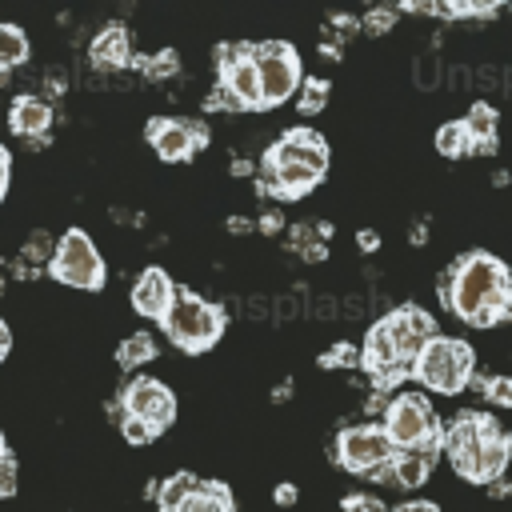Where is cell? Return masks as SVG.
<instances>
[{"mask_svg":"<svg viewBox=\"0 0 512 512\" xmlns=\"http://www.w3.org/2000/svg\"><path fill=\"white\" fill-rule=\"evenodd\" d=\"M384 324L392 328V340H396L400 360H404L408 368H412L416 356L428 348V340L440 336V332H436V320H432L424 308H416V304H400V308H392V312L384 316Z\"/></svg>","mask_w":512,"mask_h":512,"instance_id":"cell-11","label":"cell"},{"mask_svg":"<svg viewBox=\"0 0 512 512\" xmlns=\"http://www.w3.org/2000/svg\"><path fill=\"white\" fill-rule=\"evenodd\" d=\"M0 292H4V284H0Z\"/></svg>","mask_w":512,"mask_h":512,"instance_id":"cell-52","label":"cell"},{"mask_svg":"<svg viewBox=\"0 0 512 512\" xmlns=\"http://www.w3.org/2000/svg\"><path fill=\"white\" fill-rule=\"evenodd\" d=\"M392 512H440L432 500H408V504H400V508H392Z\"/></svg>","mask_w":512,"mask_h":512,"instance_id":"cell-40","label":"cell"},{"mask_svg":"<svg viewBox=\"0 0 512 512\" xmlns=\"http://www.w3.org/2000/svg\"><path fill=\"white\" fill-rule=\"evenodd\" d=\"M468 136H472V156H492L496 152V108L488 100H476L468 108Z\"/></svg>","mask_w":512,"mask_h":512,"instance_id":"cell-19","label":"cell"},{"mask_svg":"<svg viewBox=\"0 0 512 512\" xmlns=\"http://www.w3.org/2000/svg\"><path fill=\"white\" fill-rule=\"evenodd\" d=\"M8 344H12V332H8V324L0 320V360L8 356Z\"/></svg>","mask_w":512,"mask_h":512,"instance_id":"cell-46","label":"cell"},{"mask_svg":"<svg viewBox=\"0 0 512 512\" xmlns=\"http://www.w3.org/2000/svg\"><path fill=\"white\" fill-rule=\"evenodd\" d=\"M8 176H12V160H8V148L0 144V200H4V192H8Z\"/></svg>","mask_w":512,"mask_h":512,"instance_id":"cell-38","label":"cell"},{"mask_svg":"<svg viewBox=\"0 0 512 512\" xmlns=\"http://www.w3.org/2000/svg\"><path fill=\"white\" fill-rule=\"evenodd\" d=\"M508 444H504V436H496V440H484L468 460H460L456 464V472L464 476V480H472V484H496L500 476H504V468H508Z\"/></svg>","mask_w":512,"mask_h":512,"instance_id":"cell-15","label":"cell"},{"mask_svg":"<svg viewBox=\"0 0 512 512\" xmlns=\"http://www.w3.org/2000/svg\"><path fill=\"white\" fill-rule=\"evenodd\" d=\"M12 492H16V460L8 456L0 464V496H12Z\"/></svg>","mask_w":512,"mask_h":512,"instance_id":"cell-34","label":"cell"},{"mask_svg":"<svg viewBox=\"0 0 512 512\" xmlns=\"http://www.w3.org/2000/svg\"><path fill=\"white\" fill-rule=\"evenodd\" d=\"M152 152L168 164H180V160H192L200 148H208V128L200 120H172V116H156L148 120L144 128Z\"/></svg>","mask_w":512,"mask_h":512,"instance_id":"cell-10","label":"cell"},{"mask_svg":"<svg viewBox=\"0 0 512 512\" xmlns=\"http://www.w3.org/2000/svg\"><path fill=\"white\" fill-rule=\"evenodd\" d=\"M172 300H176V284H172V276L164 268H144L136 276V284H132V308L140 316L164 320L168 308H172Z\"/></svg>","mask_w":512,"mask_h":512,"instance_id":"cell-14","label":"cell"},{"mask_svg":"<svg viewBox=\"0 0 512 512\" xmlns=\"http://www.w3.org/2000/svg\"><path fill=\"white\" fill-rule=\"evenodd\" d=\"M472 372H476V352L460 336H436V340H428V348L412 364V380H420L424 388L444 392V396L464 392L472 384Z\"/></svg>","mask_w":512,"mask_h":512,"instance_id":"cell-3","label":"cell"},{"mask_svg":"<svg viewBox=\"0 0 512 512\" xmlns=\"http://www.w3.org/2000/svg\"><path fill=\"white\" fill-rule=\"evenodd\" d=\"M360 368H364L368 376H376V372H392V368H408V364L400 360V348H396L392 328H388L384 320H376V324L368 328L364 348H360Z\"/></svg>","mask_w":512,"mask_h":512,"instance_id":"cell-17","label":"cell"},{"mask_svg":"<svg viewBox=\"0 0 512 512\" xmlns=\"http://www.w3.org/2000/svg\"><path fill=\"white\" fill-rule=\"evenodd\" d=\"M432 80H436V60L424 56V64H420V84H432Z\"/></svg>","mask_w":512,"mask_h":512,"instance_id":"cell-42","label":"cell"},{"mask_svg":"<svg viewBox=\"0 0 512 512\" xmlns=\"http://www.w3.org/2000/svg\"><path fill=\"white\" fill-rule=\"evenodd\" d=\"M436 456L420 452V448H408V452H396L392 456V472H396V488H420L432 472Z\"/></svg>","mask_w":512,"mask_h":512,"instance_id":"cell-20","label":"cell"},{"mask_svg":"<svg viewBox=\"0 0 512 512\" xmlns=\"http://www.w3.org/2000/svg\"><path fill=\"white\" fill-rule=\"evenodd\" d=\"M504 436L496 416L492 412H460L448 428H444V452H448V464L456 468L460 460H468L484 440H496Z\"/></svg>","mask_w":512,"mask_h":512,"instance_id":"cell-12","label":"cell"},{"mask_svg":"<svg viewBox=\"0 0 512 512\" xmlns=\"http://www.w3.org/2000/svg\"><path fill=\"white\" fill-rule=\"evenodd\" d=\"M196 488H200V476H192V472H176V476H168L164 484H156V508H160V512H176Z\"/></svg>","mask_w":512,"mask_h":512,"instance_id":"cell-22","label":"cell"},{"mask_svg":"<svg viewBox=\"0 0 512 512\" xmlns=\"http://www.w3.org/2000/svg\"><path fill=\"white\" fill-rule=\"evenodd\" d=\"M292 396V384H276V392H272V400H288Z\"/></svg>","mask_w":512,"mask_h":512,"instance_id":"cell-49","label":"cell"},{"mask_svg":"<svg viewBox=\"0 0 512 512\" xmlns=\"http://www.w3.org/2000/svg\"><path fill=\"white\" fill-rule=\"evenodd\" d=\"M256 228H260L264 236H276V232L284 228V216H280V212H264V216L256 220Z\"/></svg>","mask_w":512,"mask_h":512,"instance_id":"cell-35","label":"cell"},{"mask_svg":"<svg viewBox=\"0 0 512 512\" xmlns=\"http://www.w3.org/2000/svg\"><path fill=\"white\" fill-rule=\"evenodd\" d=\"M132 64H136L148 80H168V76H176V68H180V60H176L172 48H164V52H156V56H136Z\"/></svg>","mask_w":512,"mask_h":512,"instance_id":"cell-28","label":"cell"},{"mask_svg":"<svg viewBox=\"0 0 512 512\" xmlns=\"http://www.w3.org/2000/svg\"><path fill=\"white\" fill-rule=\"evenodd\" d=\"M324 104H328V80H320V76H304V84H300V96H296V108H300V116H316Z\"/></svg>","mask_w":512,"mask_h":512,"instance_id":"cell-27","label":"cell"},{"mask_svg":"<svg viewBox=\"0 0 512 512\" xmlns=\"http://www.w3.org/2000/svg\"><path fill=\"white\" fill-rule=\"evenodd\" d=\"M272 500H276L280 508H288V504H296V500H300V492H296V484H276Z\"/></svg>","mask_w":512,"mask_h":512,"instance_id":"cell-37","label":"cell"},{"mask_svg":"<svg viewBox=\"0 0 512 512\" xmlns=\"http://www.w3.org/2000/svg\"><path fill=\"white\" fill-rule=\"evenodd\" d=\"M256 72H260V96L264 108L284 104L292 92H300L304 84V68H300V52L284 40H264L256 44Z\"/></svg>","mask_w":512,"mask_h":512,"instance_id":"cell-6","label":"cell"},{"mask_svg":"<svg viewBox=\"0 0 512 512\" xmlns=\"http://www.w3.org/2000/svg\"><path fill=\"white\" fill-rule=\"evenodd\" d=\"M176 512H232V492L220 480H200V488Z\"/></svg>","mask_w":512,"mask_h":512,"instance_id":"cell-21","label":"cell"},{"mask_svg":"<svg viewBox=\"0 0 512 512\" xmlns=\"http://www.w3.org/2000/svg\"><path fill=\"white\" fill-rule=\"evenodd\" d=\"M156 356V340H152V332H132L120 348H116V364L120 368H140V364H148Z\"/></svg>","mask_w":512,"mask_h":512,"instance_id":"cell-25","label":"cell"},{"mask_svg":"<svg viewBox=\"0 0 512 512\" xmlns=\"http://www.w3.org/2000/svg\"><path fill=\"white\" fill-rule=\"evenodd\" d=\"M436 152L448 156V160H460V156H472V136H468V124L464 120H448L436 128Z\"/></svg>","mask_w":512,"mask_h":512,"instance_id":"cell-23","label":"cell"},{"mask_svg":"<svg viewBox=\"0 0 512 512\" xmlns=\"http://www.w3.org/2000/svg\"><path fill=\"white\" fill-rule=\"evenodd\" d=\"M120 432H124L128 444H148V440L156 436L148 424H140V420H132V416H120Z\"/></svg>","mask_w":512,"mask_h":512,"instance_id":"cell-33","label":"cell"},{"mask_svg":"<svg viewBox=\"0 0 512 512\" xmlns=\"http://www.w3.org/2000/svg\"><path fill=\"white\" fill-rule=\"evenodd\" d=\"M88 52H92V64H96V68H124V64H132V40H128V28H124V24H108V28H100Z\"/></svg>","mask_w":512,"mask_h":512,"instance_id":"cell-18","label":"cell"},{"mask_svg":"<svg viewBox=\"0 0 512 512\" xmlns=\"http://www.w3.org/2000/svg\"><path fill=\"white\" fill-rule=\"evenodd\" d=\"M440 304L472 328L512 320V268L488 252H464L440 272Z\"/></svg>","mask_w":512,"mask_h":512,"instance_id":"cell-1","label":"cell"},{"mask_svg":"<svg viewBox=\"0 0 512 512\" xmlns=\"http://www.w3.org/2000/svg\"><path fill=\"white\" fill-rule=\"evenodd\" d=\"M120 416H132V420L148 424V428L160 436V432L172 428V420H176V396H172L168 384H160V380H152V376H136V380H128L124 392H120Z\"/></svg>","mask_w":512,"mask_h":512,"instance_id":"cell-8","label":"cell"},{"mask_svg":"<svg viewBox=\"0 0 512 512\" xmlns=\"http://www.w3.org/2000/svg\"><path fill=\"white\" fill-rule=\"evenodd\" d=\"M216 64H220V88H228L244 112L252 108L260 112L264 96H260V72H256V44H220Z\"/></svg>","mask_w":512,"mask_h":512,"instance_id":"cell-9","label":"cell"},{"mask_svg":"<svg viewBox=\"0 0 512 512\" xmlns=\"http://www.w3.org/2000/svg\"><path fill=\"white\" fill-rule=\"evenodd\" d=\"M504 444H508V456H512V428L504 432Z\"/></svg>","mask_w":512,"mask_h":512,"instance_id":"cell-50","label":"cell"},{"mask_svg":"<svg viewBox=\"0 0 512 512\" xmlns=\"http://www.w3.org/2000/svg\"><path fill=\"white\" fill-rule=\"evenodd\" d=\"M396 456L384 424H352V428H340L336 444H332V460L356 476H368L376 472L380 464H388Z\"/></svg>","mask_w":512,"mask_h":512,"instance_id":"cell-7","label":"cell"},{"mask_svg":"<svg viewBox=\"0 0 512 512\" xmlns=\"http://www.w3.org/2000/svg\"><path fill=\"white\" fill-rule=\"evenodd\" d=\"M52 256H56V240L48 232H32L20 252V272H36V264H52Z\"/></svg>","mask_w":512,"mask_h":512,"instance_id":"cell-26","label":"cell"},{"mask_svg":"<svg viewBox=\"0 0 512 512\" xmlns=\"http://www.w3.org/2000/svg\"><path fill=\"white\" fill-rule=\"evenodd\" d=\"M356 364H360V352H356L348 340L332 344V352L320 356V368H356Z\"/></svg>","mask_w":512,"mask_h":512,"instance_id":"cell-30","label":"cell"},{"mask_svg":"<svg viewBox=\"0 0 512 512\" xmlns=\"http://www.w3.org/2000/svg\"><path fill=\"white\" fill-rule=\"evenodd\" d=\"M8 460V448H4V436H0V464Z\"/></svg>","mask_w":512,"mask_h":512,"instance_id":"cell-51","label":"cell"},{"mask_svg":"<svg viewBox=\"0 0 512 512\" xmlns=\"http://www.w3.org/2000/svg\"><path fill=\"white\" fill-rule=\"evenodd\" d=\"M264 160H296V164H308V168H316L320 176L328 172V144L320 140V132H312V128H292V132H284L268 152H264Z\"/></svg>","mask_w":512,"mask_h":512,"instance_id":"cell-13","label":"cell"},{"mask_svg":"<svg viewBox=\"0 0 512 512\" xmlns=\"http://www.w3.org/2000/svg\"><path fill=\"white\" fill-rule=\"evenodd\" d=\"M28 60V36L16 24H0V76Z\"/></svg>","mask_w":512,"mask_h":512,"instance_id":"cell-24","label":"cell"},{"mask_svg":"<svg viewBox=\"0 0 512 512\" xmlns=\"http://www.w3.org/2000/svg\"><path fill=\"white\" fill-rule=\"evenodd\" d=\"M252 228H256V224H252L248 216H232V220H228V232H236V236H244V232H252Z\"/></svg>","mask_w":512,"mask_h":512,"instance_id":"cell-41","label":"cell"},{"mask_svg":"<svg viewBox=\"0 0 512 512\" xmlns=\"http://www.w3.org/2000/svg\"><path fill=\"white\" fill-rule=\"evenodd\" d=\"M392 24H396V8H372V12L360 20V28L372 32V36H384Z\"/></svg>","mask_w":512,"mask_h":512,"instance_id":"cell-31","label":"cell"},{"mask_svg":"<svg viewBox=\"0 0 512 512\" xmlns=\"http://www.w3.org/2000/svg\"><path fill=\"white\" fill-rule=\"evenodd\" d=\"M224 324H228L224 308L220 304H208L204 296H196L188 288H176V300H172L168 316L160 320L164 336L176 348H184V352H208L224 336Z\"/></svg>","mask_w":512,"mask_h":512,"instance_id":"cell-2","label":"cell"},{"mask_svg":"<svg viewBox=\"0 0 512 512\" xmlns=\"http://www.w3.org/2000/svg\"><path fill=\"white\" fill-rule=\"evenodd\" d=\"M320 52H324L328 60H340V44H336V40H328V36L320 40Z\"/></svg>","mask_w":512,"mask_h":512,"instance_id":"cell-44","label":"cell"},{"mask_svg":"<svg viewBox=\"0 0 512 512\" xmlns=\"http://www.w3.org/2000/svg\"><path fill=\"white\" fill-rule=\"evenodd\" d=\"M332 32L336 36H352V32H360V20L356 16H332Z\"/></svg>","mask_w":512,"mask_h":512,"instance_id":"cell-36","label":"cell"},{"mask_svg":"<svg viewBox=\"0 0 512 512\" xmlns=\"http://www.w3.org/2000/svg\"><path fill=\"white\" fill-rule=\"evenodd\" d=\"M384 432L392 440L396 452L408 448H424V444H444V428L428 404V396L420 392H396L384 408Z\"/></svg>","mask_w":512,"mask_h":512,"instance_id":"cell-4","label":"cell"},{"mask_svg":"<svg viewBox=\"0 0 512 512\" xmlns=\"http://www.w3.org/2000/svg\"><path fill=\"white\" fill-rule=\"evenodd\" d=\"M340 508H344V512H388L384 500H380V496H368V492H352V496H344Z\"/></svg>","mask_w":512,"mask_h":512,"instance_id":"cell-32","label":"cell"},{"mask_svg":"<svg viewBox=\"0 0 512 512\" xmlns=\"http://www.w3.org/2000/svg\"><path fill=\"white\" fill-rule=\"evenodd\" d=\"M488 492L492 496H512V484L508 480H496V484H488Z\"/></svg>","mask_w":512,"mask_h":512,"instance_id":"cell-47","label":"cell"},{"mask_svg":"<svg viewBox=\"0 0 512 512\" xmlns=\"http://www.w3.org/2000/svg\"><path fill=\"white\" fill-rule=\"evenodd\" d=\"M300 256H304L308 264H316V260H324V256H328V248H324V240H312L308 248H300Z\"/></svg>","mask_w":512,"mask_h":512,"instance_id":"cell-39","label":"cell"},{"mask_svg":"<svg viewBox=\"0 0 512 512\" xmlns=\"http://www.w3.org/2000/svg\"><path fill=\"white\" fill-rule=\"evenodd\" d=\"M468 388H476L488 404H496V408H512V376H488V380H476L472 376V384Z\"/></svg>","mask_w":512,"mask_h":512,"instance_id":"cell-29","label":"cell"},{"mask_svg":"<svg viewBox=\"0 0 512 512\" xmlns=\"http://www.w3.org/2000/svg\"><path fill=\"white\" fill-rule=\"evenodd\" d=\"M48 272H52L60 284H68V288H84V292L104 288V260H100L92 236L80 232V228H68V232L56 240V256H52Z\"/></svg>","mask_w":512,"mask_h":512,"instance_id":"cell-5","label":"cell"},{"mask_svg":"<svg viewBox=\"0 0 512 512\" xmlns=\"http://www.w3.org/2000/svg\"><path fill=\"white\" fill-rule=\"evenodd\" d=\"M408 240H412V244H424V240H428V228H424V224H416V228L408 232Z\"/></svg>","mask_w":512,"mask_h":512,"instance_id":"cell-48","label":"cell"},{"mask_svg":"<svg viewBox=\"0 0 512 512\" xmlns=\"http://www.w3.org/2000/svg\"><path fill=\"white\" fill-rule=\"evenodd\" d=\"M252 172H256L252 160H232V176H252Z\"/></svg>","mask_w":512,"mask_h":512,"instance_id":"cell-45","label":"cell"},{"mask_svg":"<svg viewBox=\"0 0 512 512\" xmlns=\"http://www.w3.org/2000/svg\"><path fill=\"white\" fill-rule=\"evenodd\" d=\"M8 128L24 140H44L48 128H52V104L40 100V96H16L12 108H8Z\"/></svg>","mask_w":512,"mask_h":512,"instance_id":"cell-16","label":"cell"},{"mask_svg":"<svg viewBox=\"0 0 512 512\" xmlns=\"http://www.w3.org/2000/svg\"><path fill=\"white\" fill-rule=\"evenodd\" d=\"M356 240H360V248H364V252H372V248H376V244H380V236H376V232H372V228H364V232H360V236H356Z\"/></svg>","mask_w":512,"mask_h":512,"instance_id":"cell-43","label":"cell"}]
</instances>
